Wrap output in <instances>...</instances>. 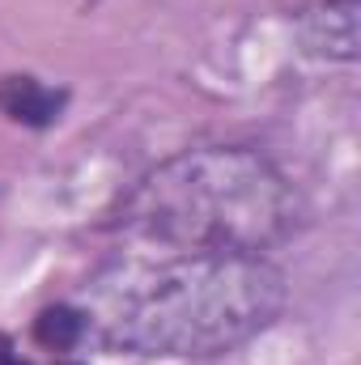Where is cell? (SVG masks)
Wrapping results in <instances>:
<instances>
[{"label": "cell", "instance_id": "cell-4", "mask_svg": "<svg viewBox=\"0 0 361 365\" xmlns=\"http://www.w3.org/2000/svg\"><path fill=\"white\" fill-rule=\"evenodd\" d=\"M68 106L64 86H47L30 73H13L0 77V115L21 123V128H51Z\"/></svg>", "mask_w": 361, "mask_h": 365}, {"label": "cell", "instance_id": "cell-1", "mask_svg": "<svg viewBox=\"0 0 361 365\" xmlns=\"http://www.w3.org/2000/svg\"><path fill=\"white\" fill-rule=\"evenodd\" d=\"M285 272L268 255L128 247L73 297L86 344L136 357H221L285 310Z\"/></svg>", "mask_w": 361, "mask_h": 365}, {"label": "cell", "instance_id": "cell-6", "mask_svg": "<svg viewBox=\"0 0 361 365\" xmlns=\"http://www.w3.org/2000/svg\"><path fill=\"white\" fill-rule=\"evenodd\" d=\"M0 365H30V361H17L13 349H9V340L0 336ZM56 365H81V361H56Z\"/></svg>", "mask_w": 361, "mask_h": 365}, {"label": "cell", "instance_id": "cell-5", "mask_svg": "<svg viewBox=\"0 0 361 365\" xmlns=\"http://www.w3.org/2000/svg\"><path fill=\"white\" fill-rule=\"evenodd\" d=\"M34 344L47 353H73L86 344V314L77 310V302H56L47 310H39L34 319Z\"/></svg>", "mask_w": 361, "mask_h": 365}, {"label": "cell", "instance_id": "cell-2", "mask_svg": "<svg viewBox=\"0 0 361 365\" xmlns=\"http://www.w3.org/2000/svg\"><path fill=\"white\" fill-rule=\"evenodd\" d=\"M128 247L268 255L302 225L293 182L243 145L187 149L132 182L106 221Z\"/></svg>", "mask_w": 361, "mask_h": 365}, {"label": "cell", "instance_id": "cell-3", "mask_svg": "<svg viewBox=\"0 0 361 365\" xmlns=\"http://www.w3.org/2000/svg\"><path fill=\"white\" fill-rule=\"evenodd\" d=\"M357 9L361 0H327V4L306 9L298 21L302 47L319 60L353 64L357 60Z\"/></svg>", "mask_w": 361, "mask_h": 365}]
</instances>
